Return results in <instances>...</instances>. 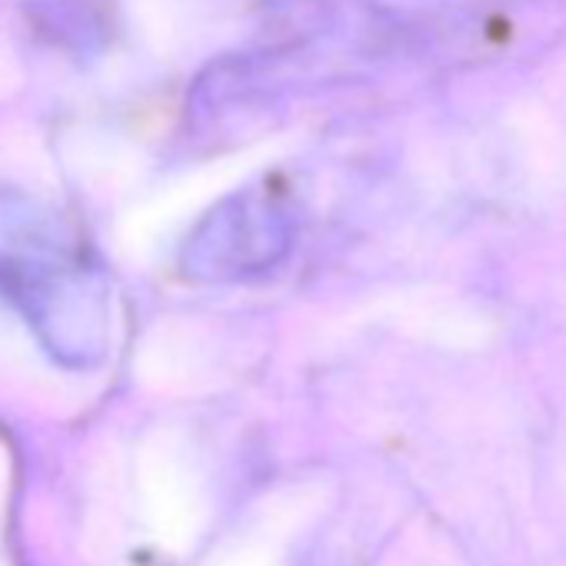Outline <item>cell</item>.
Masks as SVG:
<instances>
[{
  "instance_id": "6da1fadb",
  "label": "cell",
  "mask_w": 566,
  "mask_h": 566,
  "mask_svg": "<svg viewBox=\"0 0 566 566\" xmlns=\"http://www.w3.org/2000/svg\"><path fill=\"white\" fill-rule=\"evenodd\" d=\"M0 287L44 334L54 354L91 360L104 354L107 294L94 270L57 243H21L0 256Z\"/></svg>"
},
{
  "instance_id": "7a4b0ae2",
  "label": "cell",
  "mask_w": 566,
  "mask_h": 566,
  "mask_svg": "<svg viewBox=\"0 0 566 566\" xmlns=\"http://www.w3.org/2000/svg\"><path fill=\"white\" fill-rule=\"evenodd\" d=\"M287 247V220L260 197H233L207 217L187 250L197 276H240L270 266Z\"/></svg>"
}]
</instances>
